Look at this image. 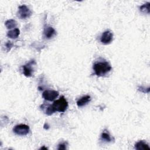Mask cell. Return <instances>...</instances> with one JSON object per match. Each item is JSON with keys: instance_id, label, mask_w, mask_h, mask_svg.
I'll return each instance as SVG.
<instances>
[{"instance_id": "obj_9", "label": "cell", "mask_w": 150, "mask_h": 150, "mask_svg": "<svg viewBox=\"0 0 150 150\" xmlns=\"http://www.w3.org/2000/svg\"><path fill=\"white\" fill-rule=\"evenodd\" d=\"M90 100H91V97L90 96L88 95L84 96L77 100V105L79 107H83L86 105L87 104H88V103H89Z\"/></svg>"}, {"instance_id": "obj_2", "label": "cell", "mask_w": 150, "mask_h": 150, "mask_svg": "<svg viewBox=\"0 0 150 150\" xmlns=\"http://www.w3.org/2000/svg\"><path fill=\"white\" fill-rule=\"evenodd\" d=\"M52 106L54 112L58 111L63 112L66 110L68 107V103L66 98L63 96H62L58 100L54 101L53 104H52Z\"/></svg>"}, {"instance_id": "obj_6", "label": "cell", "mask_w": 150, "mask_h": 150, "mask_svg": "<svg viewBox=\"0 0 150 150\" xmlns=\"http://www.w3.org/2000/svg\"><path fill=\"white\" fill-rule=\"evenodd\" d=\"M113 38V34L110 30L104 32L100 38V41L102 43L107 45L111 42Z\"/></svg>"}, {"instance_id": "obj_7", "label": "cell", "mask_w": 150, "mask_h": 150, "mask_svg": "<svg viewBox=\"0 0 150 150\" xmlns=\"http://www.w3.org/2000/svg\"><path fill=\"white\" fill-rule=\"evenodd\" d=\"M35 63V62L34 60H32L26 64L22 66L23 69V74L26 77H30L32 74V66Z\"/></svg>"}, {"instance_id": "obj_10", "label": "cell", "mask_w": 150, "mask_h": 150, "mask_svg": "<svg viewBox=\"0 0 150 150\" xmlns=\"http://www.w3.org/2000/svg\"><path fill=\"white\" fill-rule=\"evenodd\" d=\"M135 148L137 150H150L149 145L144 141H139L135 145Z\"/></svg>"}, {"instance_id": "obj_4", "label": "cell", "mask_w": 150, "mask_h": 150, "mask_svg": "<svg viewBox=\"0 0 150 150\" xmlns=\"http://www.w3.org/2000/svg\"><path fill=\"white\" fill-rule=\"evenodd\" d=\"M13 131L18 135L24 136L27 135L29 132V127L26 124H19L13 128Z\"/></svg>"}, {"instance_id": "obj_8", "label": "cell", "mask_w": 150, "mask_h": 150, "mask_svg": "<svg viewBox=\"0 0 150 150\" xmlns=\"http://www.w3.org/2000/svg\"><path fill=\"white\" fill-rule=\"evenodd\" d=\"M56 32L54 28L49 26L45 27L43 30V34L45 38L47 39H50L56 34Z\"/></svg>"}, {"instance_id": "obj_12", "label": "cell", "mask_w": 150, "mask_h": 150, "mask_svg": "<svg viewBox=\"0 0 150 150\" xmlns=\"http://www.w3.org/2000/svg\"><path fill=\"white\" fill-rule=\"evenodd\" d=\"M101 139L105 142H111L112 140V138L110 135V134L108 133V132H107V131H104L101 135Z\"/></svg>"}, {"instance_id": "obj_11", "label": "cell", "mask_w": 150, "mask_h": 150, "mask_svg": "<svg viewBox=\"0 0 150 150\" xmlns=\"http://www.w3.org/2000/svg\"><path fill=\"white\" fill-rule=\"evenodd\" d=\"M20 30L18 28H15L14 29L11 30L7 33V36L11 39H16L19 35Z\"/></svg>"}, {"instance_id": "obj_3", "label": "cell", "mask_w": 150, "mask_h": 150, "mask_svg": "<svg viewBox=\"0 0 150 150\" xmlns=\"http://www.w3.org/2000/svg\"><path fill=\"white\" fill-rule=\"evenodd\" d=\"M32 15V12L26 5H23L18 8V16L22 19H26L29 18Z\"/></svg>"}, {"instance_id": "obj_15", "label": "cell", "mask_w": 150, "mask_h": 150, "mask_svg": "<svg viewBox=\"0 0 150 150\" xmlns=\"http://www.w3.org/2000/svg\"><path fill=\"white\" fill-rule=\"evenodd\" d=\"M45 112L46 114L48 115H50L52 114H53L54 112V111L53 110L52 105H49L47 107H46L45 110Z\"/></svg>"}, {"instance_id": "obj_1", "label": "cell", "mask_w": 150, "mask_h": 150, "mask_svg": "<svg viewBox=\"0 0 150 150\" xmlns=\"http://www.w3.org/2000/svg\"><path fill=\"white\" fill-rule=\"evenodd\" d=\"M93 69L97 76H104L111 70V66L106 61L97 62L93 64Z\"/></svg>"}, {"instance_id": "obj_5", "label": "cell", "mask_w": 150, "mask_h": 150, "mask_svg": "<svg viewBox=\"0 0 150 150\" xmlns=\"http://www.w3.org/2000/svg\"><path fill=\"white\" fill-rule=\"evenodd\" d=\"M59 92L55 90H45L42 94L43 97L47 101H53L57 97Z\"/></svg>"}, {"instance_id": "obj_14", "label": "cell", "mask_w": 150, "mask_h": 150, "mask_svg": "<svg viewBox=\"0 0 150 150\" xmlns=\"http://www.w3.org/2000/svg\"><path fill=\"white\" fill-rule=\"evenodd\" d=\"M5 25L8 29H12L16 27V26L17 25V23L13 19H9L5 22Z\"/></svg>"}, {"instance_id": "obj_18", "label": "cell", "mask_w": 150, "mask_h": 150, "mask_svg": "<svg viewBox=\"0 0 150 150\" xmlns=\"http://www.w3.org/2000/svg\"><path fill=\"white\" fill-rule=\"evenodd\" d=\"M41 149H47V148H46V147H45V146H43V147H42L41 148H40Z\"/></svg>"}, {"instance_id": "obj_16", "label": "cell", "mask_w": 150, "mask_h": 150, "mask_svg": "<svg viewBox=\"0 0 150 150\" xmlns=\"http://www.w3.org/2000/svg\"><path fill=\"white\" fill-rule=\"evenodd\" d=\"M66 149V143H61L59 144L57 149Z\"/></svg>"}, {"instance_id": "obj_13", "label": "cell", "mask_w": 150, "mask_h": 150, "mask_svg": "<svg viewBox=\"0 0 150 150\" xmlns=\"http://www.w3.org/2000/svg\"><path fill=\"white\" fill-rule=\"evenodd\" d=\"M149 2H146V4L141 5L139 8L140 12L143 13H149Z\"/></svg>"}, {"instance_id": "obj_17", "label": "cell", "mask_w": 150, "mask_h": 150, "mask_svg": "<svg viewBox=\"0 0 150 150\" xmlns=\"http://www.w3.org/2000/svg\"><path fill=\"white\" fill-rule=\"evenodd\" d=\"M12 46H13V44L11 42H8V43H6V47L7 49V50L9 51L11 49V48L12 47Z\"/></svg>"}]
</instances>
